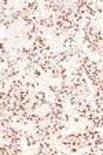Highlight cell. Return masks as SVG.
<instances>
[{"mask_svg": "<svg viewBox=\"0 0 103 155\" xmlns=\"http://www.w3.org/2000/svg\"><path fill=\"white\" fill-rule=\"evenodd\" d=\"M33 99L35 100H43V99H47V95L44 91H37L35 93V96H33Z\"/></svg>", "mask_w": 103, "mask_h": 155, "instance_id": "obj_1", "label": "cell"}]
</instances>
